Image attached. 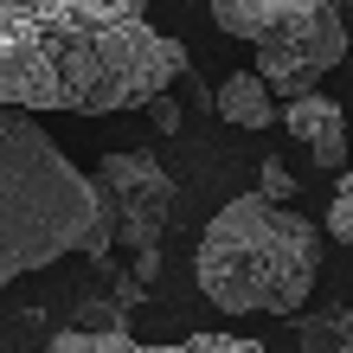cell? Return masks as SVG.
I'll list each match as a JSON object with an SVG mask.
<instances>
[{
  "mask_svg": "<svg viewBox=\"0 0 353 353\" xmlns=\"http://www.w3.org/2000/svg\"><path fill=\"white\" fill-rule=\"evenodd\" d=\"M327 232H334L347 251H353V174H341V186H334V205H327Z\"/></svg>",
  "mask_w": 353,
  "mask_h": 353,
  "instance_id": "7c38bea8",
  "label": "cell"
},
{
  "mask_svg": "<svg viewBox=\"0 0 353 353\" xmlns=\"http://www.w3.org/2000/svg\"><path fill=\"white\" fill-rule=\"evenodd\" d=\"M219 116L232 122V129H270V122H283L276 110V90H270L263 71H232L219 84Z\"/></svg>",
  "mask_w": 353,
  "mask_h": 353,
  "instance_id": "52a82bcc",
  "label": "cell"
},
{
  "mask_svg": "<svg viewBox=\"0 0 353 353\" xmlns=\"http://www.w3.org/2000/svg\"><path fill=\"white\" fill-rule=\"evenodd\" d=\"M296 353H353V302L296 315Z\"/></svg>",
  "mask_w": 353,
  "mask_h": 353,
  "instance_id": "ba28073f",
  "label": "cell"
},
{
  "mask_svg": "<svg viewBox=\"0 0 353 353\" xmlns=\"http://www.w3.org/2000/svg\"><path fill=\"white\" fill-rule=\"evenodd\" d=\"M193 276L225 315H296L321 276V232L257 186L212 212L193 251Z\"/></svg>",
  "mask_w": 353,
  "mask_h": 353,
  "instance_id": "3957f363",
  "label": "cell"
},
{
  "mask_svg": "<svg viewBox=\"0 0 353 353\" xmlns=\"http://www.w3.org/2000/svg\"><path fill=\"white\" fill-rule=\"evenodd\" d=\"M186 77V46L148 0H0V103L58 116L148 110Z\"/></svg>",
  "mask_w": 353,
  "mask_h": 353,
  "instance_id": "6da1fadb",
  "label": "cell"
},
{
  "mask_svg": "<svg viewBox=\"0 0 353 353\" xmlns=\"http://www.w3.org/2000/svg\"><path fill=\"white\" fill-rule=\"evenodd\" d=\"M129 315H135V308L116 302V289H110V296H84L71 321H77V327H129Z\"/></svg>",
  "mask_w": 353,
  "mask_h": 353,
  "instance_id": "8fae6325",
  "label": "cell"
},
{
  "mask_svg": "<svg viewBox=\"0 0 353 353\" xmlns=\"http://www.w3.org/2000/svg\"><path fill=\"white\" fill-rule=\"evenodd\" d=\"M180 84H186V97H193V110H205V116L219 110V97H212V90H205L199 77H193V65H186V77H180Z\"/></svg>",
  "mask_w": 353,
  "mask_h": 353,
  "instance_id": "9a60e30c",
  "label": "cell"
},
{
  "mask_svg": "<svg viewBox=\"0 0 353 353\" xmlns=\"http://www.w3.org/2000/svg\"><path fill=\"white\" fill-rule=\"evenodd\" d=\"M257 186H263L270 199H296V174H289V168H283L276 154H270L263 168H257Z\"/></svg>",
  "mask_w": 353,
  "mask_h": 353,
  "instance_id": "4fadbf2b",
  "label": "cell"
},
{
  "mask_svg": "<svg viewBox=\"0 0 353 353\" xmlns=\"http://www.w3.org/2000/svg\"><path fill=\"white\" fill-rule=\"evenodd\" d=\"M283 129L315 154V168H341V161H347V110L334 97H321V90L289 97L283 103Z\"/></svg>",
  "mask_w": 353,
  "mask_h": 353,
  "instance_id": "8992f818",
  "label": "cell"
},
{
  "mask_svg": "<svg viewBox=\"0 0 353 353\" xmlns=\"http://www.w3.org/2000/svg\"><path fill=\"white\" fill-rule=\"evenodd\" d=\"M135 353H263V347L244 334H186L174 347H135Z\"/></svg>",
  "mask_w": 353,
  "mask_h": 353,
  "instance_id": "30bf717a",
  "label": "cell"
},
{
  "mask_svg": "<svg viewBox=\"0 0 353 353\" xmlns=\"http://www.w3.org/2000/svg\"><path fill=\"white\" fill-rule=\"evenodd\" d=\"M110 244L116 219L97 174H77L32 110L0 103V289L71 251L90 257V270H110Z\"/></svg>",
  "mask_w": 353,
  "mask_h": 353,
  "instance_id": "7a4b0ae2",
  "label": "cell"
},
{
  "mask_svg": "<svg viewBox=\"0 0 353 353\" xmlns=\"http://www.w3.org/2000/svg\"><path fill=\"white\" fill-rule=\"evenodd\" d=\"M212 26L257 52L276 97H308L347 58V19L334 0H205Z\"/></svg>",
  "mask_w": 353,
  "mask_h": 353,
  "instance_id": "277c9868",
  "label": "cell"
},
{
  "mask_svg": "<svg viewBox=\"0 0 353 353\" xmlns=\"http://www.w3.org/2000/svg\"><path fill=\"white\" fill-rule=\"evenodd\" d=\"M97 186L110 199V219H116V244L135 257V276H161V232L174 225V205H180V186L168 180L154 154H135V148H116L97 161Z\"/></svg>",
  "mask_w": 353,
  "mask_h": 353,
  "instance_id": "5b68a950",
  "label": "cell"
},
{
  "mask_svg": "<svg viewBox=\"0 0 353 353\" xmlns=\"http://www.w3.org/2000/svg\"><path fill=\"white\" fill-rule=\"evenodd\" d=\"M141 341L129 334V327H58V334H52V347L46 353H135Z\"/></svg>",
  "mask_w": 353,
  "mask_h": 353,
  "instance_id": "9c48e42d",
  "label": "cell"
},
{
  "mask_svg": "<svg viewBox=\"0 0 353 353\" xmlns=\"http://www.w3.org/2000/svg\"><path fill=\"white\" fill-rule=\"evenodd\" d=\"M141 116H148V122H154L161 135H180V122H186V110H180V103H174L168 90H161V97H154V103H148V110H141Z\"/></svg>",
  "mask_w": 353,
  "mask_h": 353,
  "instance_id": "5bb4252c",
  "label": "cell"
}]
</instances>
